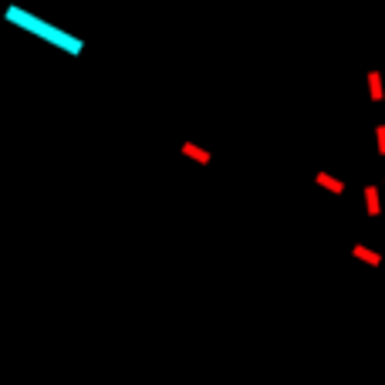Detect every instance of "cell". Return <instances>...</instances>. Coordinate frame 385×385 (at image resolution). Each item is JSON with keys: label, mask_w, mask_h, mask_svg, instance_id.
<instances>
[{"label": "cell", "mask_w": 385, "mask_h": 385, "mask_svg": "<svg viewBox=\"0 0 385 385\" xmlns=\"http://www.w3.org/2000/svg\"><path fill=\"white\" fill-rule=\"evenodd\" d=\"M378 149L385 152V125H378Z\"/></svg>", "instance_id": "6"}, {"label": "cell", "mask_w": 385, "mask_h": 385, "mask_svg": "<svg viewBox=\"0 0 385 385\" xmlns=\"http://www.w3.org/2000/svg\"><path fill=\"white\" fill-rule=\"evenodd\" d=\"M355 257H362V260H368V263H382V257H378L375 250H368V247H355Z\"/></svg>", "instance_id": "5"}, {"label": "cell", "mask_w": 385, "mask_h": 385, "mask_svg": "<svg viewBox=\"0 0 385 385\" xmlns=\"http://www.w3.org/2000/svg\"><path fill=\"white\" fill-rule=\"evenodd\" d=\"M183 152H186L189 159H196V162H210V152L199 149V145H193V142H183Z\"/></svg>", "instance_id": "1"}, {"label": "cell", "mask_w": 385, "mask_h": 385, "mask_svg": "<svg viewBox=\"0 0 385 385\" xmlns=\"http://www.w3.org/2000/svg\"><path fill=\"white\" fill-rule=\"evenodd\" d=\"M368 88H372V98H382V75L378 71L368 75Z\"/></svg>", "instance_id": "4"}, {"label": "cell", "mask_w": 385, "mask_h": 385, "mask_svg": "<svg viewBox=\"0 0 385 385\" xmlns=\"http://www.w3.org/2000/svg\"><path fill=\"white\" fill-rule=\"evenodd\" d=\"M314 179H318L324 189H331V193H341V189H345V183H341V179H335V176H328V172H318Z\"/></svg>", "instance_id": "2"}, {"label": "cell", "mask_w": 385, "mask_h": 385, "mask_svg": "<svg viewBox=\"0 0 385 385\" xmlns=\"http://www.w3.org/2000/svg\"><path fill=\"white\" fill-rule=\"evenodd\" d=\"M365 199H368V213H372V216L382 213V203H378V189H375V186L365 189Z\"/></svg>", "instance_id": "3"}]
</instances>
